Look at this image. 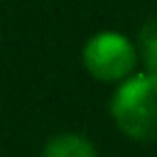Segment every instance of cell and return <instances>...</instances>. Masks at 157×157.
Instances as JSON below:
<instances>
[{
	"label": "cell",
	"instance_id": "obj_2",
	"mask_svg": "<svg viewBox=\"0 0 157 157\" xmlns=\"http://www.w3.org/2000/svg\"><path fill=\"white\" fill-rule=\"evenodd\" d=\"M86 71L103 83H120L135 74L137 49L120 32H98L93 34L81 52Z\"/></svg>",
	"mask_w": 157,
	"mask_h": 157
},
{
	"label": "cell",
	"instance_id": "obj_1",
	"mask_svg": "<svg viewBox=\"0 0 157 157\" xmlns=\"http://www.w3.org/2000/svg\"><path fill=\"white\" fill-rule=\"evenodd\" d=\"M115 128L137 142H157V74L137 71L110 96Z\"/></svg>",
	"mask_w": 157,
	"mask_h": 157
},
{
	"label": "cell",
	"instance_id": "obj_3",
	"mask_svg": "<svg viewBox=\"0 0 157 157\" xmlns=\"http://www.w3.org/2000/svg\"><path fill=\"white\" fill-rule=\"evenodd\" d=\"M39 157H98V150L86 135L59 132L44 142Z\"/></svg>",
	"mask_w": 157,
	"mask_h": 157
},
{
	"label": "cell",
	"instance_id": "obj_4",
	"mask_svg": "<svg viewBox=\"0 0 157 157\" xmlns=\"http://www.w3.org/2000/svg\"><path fill=\"white\" fill-rule=\"evenodd\" d=\"M137 56L145 71L157 74V17L147 20L137 32Z\"/></svg>",
	"mask_w": 157,
	"mask_h": 157
}]
</instances>
